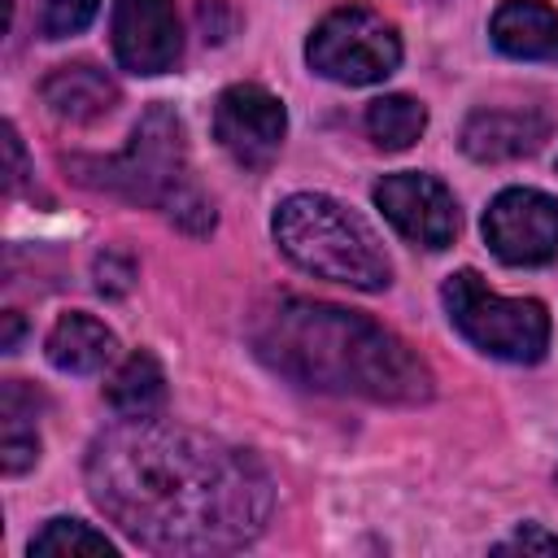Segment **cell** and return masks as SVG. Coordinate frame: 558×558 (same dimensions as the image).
<instances>
[{
  "label": "cell",
  "instance_id": "obj_8",
  "mask_svg": "<svg viewBox=\"0 0 558 558\" xmlns=\"http://www.w3.org/2000/svg\"><path fill=\"white\" fill-rule=\"evenodd\" d=\"M214 135L235 166L266 170L279 157L283 135H288L283 100L257 83H235L214 105Z\"/></svg>",
  "mask_w": 558,
  "mask_h": 558
},
{
  "label": "cell",
  "instance_id": "obj_7",
  "mask_svg": "<svg viewBox=\"0 0 558 558\" xmlns=\"http://www.w3.org/2000/svg\"><path fill=\"white\" fill-rule=\"evenodd\" d=\"M484 240L506 266H545L558 257V201L536 187H506L484 214Z\"/></svg>",
  "mask_w": 558,
  "mask_h": 558
},
{
  "label": "cell",
  "instance_id": "obj_2",
  "mask_svg": "<svg viewBox=\"0 0 558 558\" xmlns=\"http://www.w3.org/2000/svg\"><path fill=\"white\" fill-rule=\"evenodd\" d=\"M253 353L283 379L336 397L414 405L432 397L427 362L366 314L279 296L253 314Z\"/></svg>",
  "mask_w": 558,
  "mask_h": 558
},
{
  "label": "cell",
  "instance_id": "obj_9",
  "mask_svg": "<svg viewBox=\"0 0 558 558\" xmlns=\"http://www.w3.org/2000/svg\"><path fill=\"white\" fill-rule=\"evenodd\" d=\"M375 205L410 244L445 248L458 235V201L436 174L423 170L388 174L375 183Z\"/></svg>",
  "mask_w": 558,
  "mask_h": 558
},
{
  "label": "cell",
  "instance_id": "obj_4",
  "mask_svg": "<svg viewBox=\"0 0 558 558\" xmlns=\"http://www.w3.org/2000/svg\"><path fill=\"white\" fill-rule=\"evenodd\" d=\"M279 248L310 275L379 292L392 283V262L362 214L323 192H296L275 209Z\"/></svg>",
  "mask_w": 558,
  "mask_h": 558
},
{
  "label": "cell",
  "instance_id": "obj_17",
  "mask_svg": "<svg viewBox=\"0 0 558 558\" xmlns=\"http://www.w3.org/2000/svg\"><path fill=\"white\" fill-rule=\"evenodd\" d=\"M423 126H427V109H423L414 96H379V100H371V109H366V131H371V140H375L379 148H388V153L410 148V144L423 135Z\"/></svg>",
  "mask_w": 558,
  "mask_h": 558
},
{
  "label": "cell",
  "instance_id": "obj_18",
  "mask_svg": "<svg viewBox=\"0 0 558 558\" xmlns=\"http://www.w3.org/2000/svg\"><path fill=\"white\" fill-rule=\"evenodd\" d=\"M78 558V554H105V558H113L118 554V545L105 536V532H96V527H87L83 519H48L44 523V532H35L31 536V558Z\"/></svg>",
  "mask_w": 558,
  "mask_h": 558
},
{
  "label": "cell",
  "instance_id": "obj_1",
  "mask_svg": "<svg viewBox=\"0 0 558 558\" xmlns=\"http://www.w3.org/2000/svg\"><path fill=\"white\" fill-rule=\"evenodd\" d=\"M92 501L144 549L227 554L248 545L275 506L266 466L218 436L122 418L87 449Z\"/></svg>",
  "mask_w": 558,
  "mask_h": 558
},
{
  "label": "cell",
  "instance_id": "obj_5",
  "mask_svg": "<svg viewBox=\"0 0 558 558\" xmlns=\"http://www.w3.org/2000/svg\"><path fill=\"white\" fill-rule=\"evenodd\" d=\"M449 323L488 357L501 362H541L549 349V314L532 296H497L475 270L445 279Z\"/></svg>",
  "mask_w": 558,
  "mask_h": 558
},
{
  "label": "cell",
  "instance_id": "obj_11",
  "mask_svg": "<svg viewBox=\"0 0 558 558\" xmlns=\"http://www.w3.org/2000/svg\"><path fill=\"white\" fill-rule=\"evenodd\" d=\"M549 140V118L536 109H475L462 126V148L475 161H514Z\"/></svg>",
  "mask_w": 558,
  "mask_h": 558
},
{
  "label": "cell",
  "instance_id": "obj_20",
  "mask_svg": "<svg viewBox=\"0 0 558 558\" xmlns=\"http://www.w3.org/2000/svg\"><path fill=\"white\" fill-rule=\"evenodd\" d=\"M96 288L105 292V296H122L131 283H135V262L126 257V253H118V248H105L100 257H96Z\"/></svg>",
  "mask_w": 558,
  "mask_h": 558
},
{
  "label": "cell",
  "instance_id": "obj_10",
  "mask_svg": "<svg viewBox=\"0 0 558 558\" xmlns=\"http://www.w3.org/2000/svg\"><path fill=\"white\" fill-rule=\"evenodd\" d=\"M183 52L174 0H113V57L131 74H166Z\"/></svg>",
  "mask_w": 558,
  "mask_h": 558
},
{
  "label": "cell",
  "instance_id": "obj_14",
  "mask_svg": "<svg viewBox=\"0 0 558 558\" xmlns=\"http://www.w3.org/2000/svg\"><path fill=\"white\" fill-rule=\"evenodd\" d=\"M44 353L65 375H96L113 357V331L100 318L74 310V314H61L57 318V327L44 340Z\"/></svg>",
  "mask_w": 558,
  "mask_h": 558
},
{
  "label": "cell",
  "instance_id": "obj_22",
  "mask_svg": "<svg viewBox=\"0 0 558 558\" xmlns=\"http://www.w3.org/2000/svg\"><path fill=\"white\" fill-rule=\"evenodd\" d=\"M4 183H9V192H17L26 183V153H22L13 122H4Z\"/></svg>",
  "mask_w": 558,
  "mask_h": 558
},
{
  "label": "cell",
  "instance_id": "obj_12",
  "mask_svg": "<svg viewBox=\"0 0 558 558\" xmlns=\"http://www.w3.org/2000/svg\"><path fill=\"white\" fill-rule=\"evenodd\" d=\"M488 35L514 61H558V13L545 0H501Z\"/></svg>",
  "mask_w": 558,
  "mask_h": 558
},
{
  "label": "cell",
  "instance_id": "obj_6",
  "mask_svg": "<svg viewBox=\"0 0 558 558\" xmlns=\"http://www.w3.org/2000/svg\"><path fill=\"white\" fill-rule=\"evenodd\" d=\"M305 61L314 74H323L331 83L366 87V83L388 78L401 65V39L384 13L349 0L314 26V35L305 44Z\"/></svg>",
  "mask_w": 558,
  "mask_h": 558
},
{
  "label": "cell",
  "instance_id": "obj_19",
  "mask_svg": "<svg viewBox=\"0 0 558 558\" xmlns=\"http://www.w3.org/2000/svg\"><path fill=\"white\" fill-rule=\"evenodd\" d=\"M96 9H100V0H39V31L48 39L78 35L96 17Z\"/></svg>",
  "mask_w": 558,
  "mask_h": 558
},
{
  "label": "cell",
  "instance_id": "obj_21",
  "mask_svg": "<svg viewBox=\"0 0 558 558\" xmlns=\"http://www.w3.org/2000/svg\"><path fill=\"white\" fill-rule=\"evenodd\" d=\"M510 549H523V554H558V536H549L541 523H523L506 545H497V554H510Z\"/></svg>",
  "mask_w": 558,
  "mask_h": 558
},
{
  "label": "cell",
  "instance_id": "obj_23",
  "mask_svg": "<svg viewBox=\"0 0 558 558\" xmlns=\"http://www.w3.org/2000/svg\"><path fill=\"white\" fill-rule=\"evenodd\" d=\"M17 336H22V318L9 310V314H4V336H0V349H4V353H13V349H17Z\"/></svg>",
  "mask_w": 558,
  "mask_h": 558
},
{
  "label": "cell",
  "instance_id": "obj_3",
  "mask_svg": "<svg viewBox=\"0 0 558 558\" xmlns=\"http://www.w3.org/2000/svg\"><path fill=\"white\" fill-rule=\"evenodd\" d=\"M70 170H74L78 183H87L96 192H113L131 205L166 209L170 222H179L192 235H205L214 227V205L187 179L183 122L166 105H153L135 122L122 153H113V157H70Z\"/></svg>",
  "mask_w": 558,
  "mask_h": 558
},
{
  "label": "cell",
  "instance_id": "obj_16",
  "mask_svg": "<svg viewBox=\"0 0 558 558\" xmlns=\"http://www.w3.org/2000/svg\"><path fill=\"white\" fill-rule=\"evenodd\" d=\"M105 401L118 418H157L166 405V371L148 349H135L105 384Z\"/></svg>",
  "mask_w": 558,
  "mask_h": 558
},
{
  "label": "cell",
  "instance_id": "obj_13",
  "mask_svg": "<svg viewBox=\"0 0 558 558\" xmlns=\"http://www.w3.org/2000/svg\"><path fill=\"white\" fill-rule=\"evenodd\" d=\"M39 96L61 122H96L118 105V83L87 61H70L39 83Z\"/></svg>",
  "mask_w": 558,
  "mask_h": 558
},
{
  "label": "cell",
  "instance_id": "obj_15",
  "mask_svg": "<svg viewBox=\"0 0 558 558\" xmlns=\"http://www.w3.org/2000/svg\"><path fill=\"white\" fill-rule=\"evenodd\" d=\"M39 405H44V397L31 384L4 379V388H0V462L9 475H22L39 458V432H35Z\"/></svg>",
  "mask_w": 558,
  "mask_h": 558
}]
</instances>
